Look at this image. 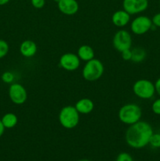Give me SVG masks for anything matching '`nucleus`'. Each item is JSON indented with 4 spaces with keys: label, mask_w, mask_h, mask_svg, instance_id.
<instances>
[{
    "label": "nucleus",
    "mask_w": 160,
    "mask_h": 161,
    "mask_svg": "<svg viewBox=\"0 0 160 161\" xmlns=\"http://www.w3.org/2000/svg\"><path fill=\"white\" fill-rule=\"evenodd\" d=\"M153 133V129L149 123L140 120L129 126L125 131V142L131 148L142 149L149 144Z\"/></svg>",
    "instance_id": "obj_1"
},
{
    "label": "nucleus",
    "mask_w": 160,
    "mask_h": 161,
    "mask_svg": "<svg viewBox=\"0 0 160 161\" xmlns=\"http://www.w3.org/2000/svg\"><path fill=\"white\" fill-rule=\"evenodd\" d=\"M118 116L122 124L130 126L141 120L142 110L139 105L135 103L125 104L120 108Z\"/></svg>",
    "instance_id": "obj_2"
},
{
    "label": "nucleus",
    "mask_w": 160,
    "mask_h": 161,
    "mask_svg": "<svg viewBox=\"0 0 160 161\" xmlns=\"http://www.w3.org/2000/svg\"><path fill=\"white\" fill-rule=\"evenodd\" d=\"M58 119L64 128L65 129H73L79 123V113L77 111L75 106L72 105H67L63 107L59 113Z\"/></svg>",
    "instance_id": "obj_3"
},
{
    "label": "nucleus",
    "mask_w": 160,
    "mask_h": 161,
    "mask_svg": "<svg viewBox=\"0 0 160 161\" xmlns=\"http://www.w3.org/2000/svg\"><path fill=\"white\" fill-rule=\"evenodd\" d=\"M104 68L100 60L93 58L89 61H86L83 67L82 74L85 80L88 82H94L98 80L103 75Z\"/></svg>",
    "instance_id": "obj_4"
},
{
    "label": "nucleus",
    "mask_w": 160,
    "mask_h": 161,
    "mask_svg": "<svg viewBox=\"0 0 160 161\" xmlns=\"http://www.w3.org/2000/svg\"><path fill=\"white\" fill-rule=\"evenodd\" d=\"M133 92L139 98L150 99L156 93L155 83L146 79L138 80L133 85Z\"/></svg>",
    "instance_id": "obj_5"
},
{
    "label": "nucleus",
    "mask_w": 160,
    "mask_h": 161,
    "mask_svg": "<svg viewBox=\"0 0 160 161\" xmlns=\"http://www.w3.org/2000/svg\"><path fill=\"white\" fill-rule=\"evenodd\" d=\"M113 47L117 51L122 52L131 48L132 36L126 30L121 29L116 31L113 37Z\"/></svg>",
    "instance_id": "obj_6"
},
{
    "label": "nucleus",
    "mask_w": 160,
    "mask_h": 161,
    "mask_svg": "<svg viewBox=\"0 0 160 161\" xmlns=\"http://www.w3.org/2000/svg\"><path fill=\"white\" fill-rule=\"evenodd\" d=\"M152 19L147 16H138L132 20L130 24V28L133 34L141 36L152 29Z\"/></svg>",
    "instance_id": "obj_7"
},
{
    "label": "nucleus",
    "mask_w": 160,
    "mask_h": 161,
    "mask_svg": "<svg viewBox=\"0 0 160 161\" xmlns=\"http://www.w3.org/2000/svg\"><path fill=\"white\" fill-rule=\"evenodd\" d=\"M9 97L11 102L16 105H23L28 99V93L23 85L13 83L9 88Z\"/></svg>",
    "instance_id": "obj_8"
},
{
    "label": "nucleus",
    "mask_w": 160,
    "mask_h": 161,
    "mask_svg": "<svg viewBox=\"0 0 160 161\" xmlns=\"http://www.w3.org/2000/svg\"><path fill=\"white\" fill-rule=\"evenodd\" d=\"M122 7L130 15L141 14L148 7V0H123Z\"/></svg>",
    "instance_id": "obj_9"
},
{
    "label": "nucleus",
    "mask_w": 160,
    "mask_h": 161,
    "mask_svg": "<svg viewBox=\"0 0 160 161\" xmlns=\"http://www.w3.org/2000/svg\"><path fill=\"white\" fill-rule=\"evenodd\" d=\"M79 58L78 55L73 53H64L60 58V66L63 69L68 72L75 71L79 68L80 66Z\"/></svg>",
    "instance_id": "obj_10"
},
{
    "label": "nucleus",
    "mask_w": 160,
    "mask_h": 161,
    "mask_svg": "<svg viewBox=\"0 0 160 161\" xmlns=\"http://www.w3.org/2000/svg\"><path fill=\"white\" fill-rule=\"evenodd\" d=\"M57 7L60 12L67 16L74 15L79 9V6L76 0H60L57 3Z\"/></svg>",
    "instance_id": "obj_11"
},
{
    "label": "nucleus",
    "mask_w": 160,
    "mask_h": 161,
    "mask_svg": "<svg viewBox=\"0 0 160 161\" xmlns=\"http://www.w3.org/2000/svg\"><path fill=\"white\" fill-rule=\"evenodd\" d=\"M111 21H112L113 25H115L116 27H119V28L125 27L130 23V14H128L124 9H120V10L115 11L112 14Z\"/></svg>",
    "instance_id": "obj_12"
},
{
    "label": "nucleus",
    "mask_w": 160,
    "mask_h": 161,
    "mask_svg": "<svg viewBox=\"0 0 160 161\" xmlns=\"http://www.w3.org/2000/svg\"><path fill=\"white\" fill-rule=\"evenodd\" d=\"M37 45L32 40H24L20 46V52L25 58H32L37 53Z\"/></svg>",
    "instance_id": "obj_13"
},
{
    "label": "nucleus",
    "mask_w": 160,
    "mask_h": 161,
    "mask_svg": "<svg viewBox=\"0 0 160 161\" xmlns=\"http://www.w3.org/2000/svg\"><path fill=\"white\" fill-rule=\"evenodd\" d=\"M75 108L79 114H89L94 108V103L89 98L79 99L75 105Z\"/></svg>",
    "instance_id": "obj_14"
},
{
    "label": "nucleus",
    "mask_w": 160,
    "mask_h": 161,
    "mask_svg": "<svg viewBox=\"0 0 160 161\" xmlns=\"http://www.w3.org/2000/svg\"><path fill=\"white\" fill-rule=\"evenodd\" d=\"M77 55L81 61H89L94 58V50L90 46L88 45H82L79 47L77 51Z\"/></svg>",
    "instance_id": "obj_15"
},
{
    "label": "nucleus",
    "mask_w": 160,
    "mask_h": 161,
    "mask_svg": "<svg viewBox=\"0 0 160 161\" xmlns=\"http://www.w3.org/2000/svg\"><path fill=\"white\" fill-rule=\"evenodd\" d=\"M1 120L5 128L11 129L16 127V125L18 123V118L14 113H8L3 116Z\"/></svg>",
    "instance_id": "obj_16"
},
{
    "label": "nucleus",
    "mask_w": 160,
    "mask_h": 161,
    "mask_svg": "<svg viewBox=\"0 0 160 161\" xmlns=\"http://www.w3.org/2000/svg\"><path fill=\"white\" fill-rule=\"evenodd\" d=\"M146 55L147 53H146L144 49L141 48V47H136L132 50L131 61L134 63H141L145 59Z\"/></svg>",
    "instance_id": "obj_17"
},
{
    "label": "nucleus",
    "mask_w": 160,
    "mask_h": 161,
    "mask_svg": "<svg viewBox=\"0 0 160 161\" xmlns=\"http://www.w3.org/2000/svg\"><path fill=\"white\" fill-rule=\"evenodd\" d=\"M149 144L152 146V147L158 149L160 148V134L159 133H153L150 138Z\"/></svg>",
    "instance_id": "obj_18"
},
{
    "label": "nucleus",
    "mask_w": 160,
    "mask_h": 161,
    "mask_svg": "<svg viewBox=\"0 0 160 161\" xmlns=\"http://www.w3.org/2000/svg\"><path fill=\"white\" fill-rule=\"evenodd\" d=\"M9 52V44L6 41L0 39V59L6 56Z\"/></svg>",
    "instance_id": "obj_19"
},
{
    "label": "nucleus",
    "mask_w": 160,
    "mask_h": 161,
    "mask_svg": "<svg viewBox=\"0 0 160 161\" xmlns=\"http://www.w3.org/2000/svg\"><path fill=\"white\" fill-rule=\"evenodd\" d=\"M2 80L6 83H11L14 80V75L11 72H5L2 75Z\"/></svg>",
    "instance_id": "obj_20"
},
{
    "label": "nucleus",
    "mask_w": 160,
    "mask_h": 161,
    "mask_svg": "<svg viewBox=\"0 0 160 161\" xmlns=\"http://www.w3.org/2000/svg\"><path fill=\"white\" fill-rule=\"evenodd\" d=\"M152 110L155 115L160 116V97L154 101L152 105Z\"/></svg>",
    "instance_id": "obj_21"
},
{
    "label": "nucleus",
    "mask_w": 160,
    "mask_h": 161,
    "mask_svg": "<svg viewBox=\"0 0 160 161\" xmlns=\"http://www.w3.org/2000/svg\"><path fill=\"white\" fill-rule=\"evenodd\" d=\"M116 161H133V160L130 154L127 153H121L118 155Z\"/></svg>",
    "instance_id": "obj_22"
},
{
    "label": "nucleus",
    "mask_w": 160,
    "mask_h": 161,
    "mask_svg": "<svg viewBox=\"0 0 160 161\" xmlns=\"http://www.w3.org/2000/svg\"><path fill=\"white\" fill-rule=\"evenodd\" d=\"M121 56H122V58L124 60V61H131L132 58V50L130 49H128V50H125L124 51L121 52Z\"/></svg>",
    "instance_id": "obj_23"
},
{
    "label": "nucleus",
    "mask_w": 160,
    "mask_h": 161,
    "mask_svg": "<svg viewBox=\"0 0 160 161\" xmlns=\"http://www.w3.org/2000/svg\"><path fill=\"white\" fill-rule=\"evenodd\" d=\"M31 3L32 6L35 9H42L45 6V0H31Z\"/></svg>",
    "instance_id": "obj_24"
},
{
    "label": "nucleus",
    "mask_w": 160,
    "mask_h": 161,
    "mask_svg": "<svg viewBox=\"0 0 160 161\" xmlns=\"http://www.w3.org/2000/svg\"><path fill=\"white\" fill-rule=\"evenodd\" d=\"M152 25L157 28H160V13L155 14L152 19Z\"/></svg>",
    "instance_id": "obj_25"
},
{
    "label": "nucleus",
    "mask_w": 160,
    "mask_h": 161,
    "mask_svg": "<svg viewBox=\"0 0 160 161\" xmlns=\"http://www.w3.org/2000/svg\"><path fill=\"white\" fill-rule=\"evenodd\" d=\"M155 92L160 96V77L158 79H157V80L155 81Z\"/></svg>",
    "instance_id": "obj_26"
},
{
    "label": "nucleus",
    "mask_w": 160,
    "mask_h": 161,
    "mask_svg": "<svg viewBox=\"0 0 160 161\" xmlns=\"http://www.w3.org/2000/svg\"><path fill=\"white\" fill-rule=\"evenodd\" d=\"M5 131V127L3 126V123H2V120L0 119V137H2V135H3Z\"/></svg>",
    "instance_id": "obj_27"
},
{
    "label": "nucleus",
    "mask_w": 160,
    "mask_h": 161,
    "mask_svg": "<svg viewBox=\"0 0 160 161\" xmlns=\"http://www.w3.org/2000/svg\"><path fill=\"white\" fill-rule=\"evenodd\" d=\"M10 0H0V6H4V5L7 4Z\"/></svg>",
    "instance_id": "obj_28"
},
{
    "label": "nucleus",
    "mask_w": 160,
    "mask_h": 161,
    "mask_svg": "<svg viewBox=\"0 0 160 161\" xmlns=\"http://www.w3.org/2000/svg\"><path fill=\"white\" fill-rule=\"evenodd\" d=\"M77 161H91V160H77Z\"/></svg>",
    "instance_id": "obj_29"
},
{
    "label": "nucleus",
    "mask_w": 160,
    "mask_h": 161,
    "mask_svg": "<svg viewBox=\"0 0 160 161\" xmlns=\"http://www.w3.org/2000/svg\"><path fill=\"white\" fill-rule=\"evenodd\" d=\"M53 1L55 2V3H58L60 2V0H53Z\"/></svg>",
    "instance_id": "obj_30"
},
{
    "label": "nucleus",
    "mask_w": 160,
    "mask_h": 161,
    "mask_svg": "<svg viewBox=\"0 0 160 161\" xmlns=\"http://www.w3.org/2000/svg\"><path fill=\"white\" fill-rule=\"evenodd\" d=\"M159 6H160V1H159Z\"/></svg>",
    "instance_id": "obj_31"
}]
</instances>
